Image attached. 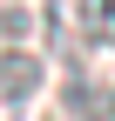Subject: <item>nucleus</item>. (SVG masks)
<instances>
[{
	"label": "nucleus",
	"instance_id": "obj_1",
	"mask_svg": "<svg viewBox=\"0 0 115 121\" xmlns=\"http://www.w3.org/2000/svg\"><path fill=\"white\" fill-rule=\"evenodd\" d=\"M41 94V60L27 47H7L0 54V121H20Z\"/></svg>",
	"mask_w": 115,
	"mask_h": 121
},
{
	"label": "nucleus",
	"instance_id": "obj_2",
	"mask_svg": "<svg viewBox=\"0 0 115 121\" xmlns=\"http://www.w3.org/2000/svg\"><path fill=\"white\" fill-rule=\"evenodd\" d=\"M68 20L81 27V40H88V47H115V0H75V7H68Z\"/></svg>",
	"mask_w": 115,
	"mask_h": 121
},
{
	"label": "nucleus",
	"instance_id": "obj_3",
	"mask_svg": "<svg viewBox=\"0 0 115 121\" xmlns=\"http://www.w3.org/2000/svg\"><path fill=\"white\" fill-rule=\"evenodd\" d=\"M27 34V7H0V40H20Z\"/></svg>",
	"mask_w": 115,
	"mask_h": 121
}]
</instances>
